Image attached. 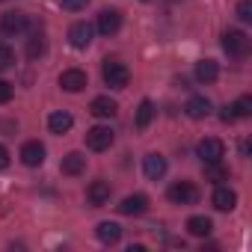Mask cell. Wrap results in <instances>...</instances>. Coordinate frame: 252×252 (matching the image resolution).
<instances>
[{
    "mask_svg": "<svg viewBox=\"0 0 252 252\" xmlns=\"http://www.w3.org/2000/svg\"><path fill=\"white\" fill-rule=\"evenodd\" d=\"M101 77H104V83L110 89H125L131 83V68L125 63H119V60H107L104 68H101Z\"/></svg>",
    "mask_w": 252,
    "mask_h": 252,
    "instance_id": "6da1fadb",
    "label": "cell"
},
{
    "mask_svg": "<svg viewBox=\"0 0 252 252\" xmlns=\"http://www.w3.org/2000/svg\"><path fill=\"white\" fill-rule=\"evenodd\" d=\"M222 48L228 57H246L249 54V36L243 30H225L222 33Z\"/></svg>",
    "mask_w": 252,
    "mask_h": 252,
    "instance_id": "7a4b0ae2",
    "label": "cell"
},
{
    "mask_svg": "<svg viewBox=\"0 0 252 252\" xmlns=\"http://www.w3.org/2000/svg\"><path fill=\"white\" fill-rule=\"evenodd\" d=\"M196 155H199V160H202V163H222V158H225V146H222V140L208 137V140H202V143H199Z\"/></svg>",
    "mask_w": 252,
    "mask_h": 252,
    "instance_id": "3957f363",
    "label": "cell"
},
{
    "mask_svg": "<svg viewBox=\"0 0 252 252\" xmlns=\"http://www.w3.org/2000/svg\"><path fill=\"white\" fill-rule=\"evenodd\" d=\"M113 140H116V134L107 128V125H95V128L86 131V146H89L92 152H104V149H110Z\"/></svg>",
    "mask_w": 252,
    "mask_h": 252,
    "instance_id": "277c9868",
    "label": "cell"
},
{
    "mask_svg": "<svg viewBox=\"0 0 252 252\" xmlns=\"http://www.w3.org/2000/svg\"><path fill=\"white\" fill-rule=\"evenodd\" d=\"M169 199H172L175 205H196L199 190H196L193 181H175V184L169 187Z\"/></svg>",
    "mask_w": 252,
    "mask_h": 252,
    "instance_id": "5b68a950",
    "label": "cell"
},
{
    "mask_svg": "<svg viewBox=\"0 0 252 252\" xmlns=\"http://www.w3.org/2000/svg\"><path fill=\"white\" fill-rule=\"evenodd\" d=\"M27 30V15L24 12H3L0 15V33H6V36H21Z\"/></svg>",
    "mask_w": 252,
    "mask_h": 252,
    "instance_id": "8992f818",
    "label": "cell"
},
{
    "mask_svg": "<svg viewBox=\"0 0 252 252\" xmlns=\"http://www.w3.org/2000/svg\"><path fill=\"white\" fill-rule=\"evenodd\" d=\"M110 193H113L110 181H104V178H95V181L86 187V202H89L92 208H101V205H107V202H110Z\"/></svg>",
    "mask_w": 252,
    "mask_h": 252,
    "instance_id": "52a82bcc",
    "label": "cell"
},
{
    "mask_svg": "<svg viewBox=\"0 0 252 252\" xmlns=\"http://www.w3.org/2000/svg\"><path fill=\"white\" fill-rule=\"evenodd\" d=\"M92 24H86V21H77V24H71L68 27V45L71 48H77V51H83L89 42H92Z\"/></svg>",
    "mask_w": 252,
    "mask_h": 252,
    "instance_id": "ba28073f",
    "label": "cell"
},
{
    "mask_svg": "<svg viewBox=\"0 0 252 252\" xmlns=\"http://www.w3.org/2000/svg\"><path fill=\"white\" fill-rule=\"evenodd\" d=\"M86 83H89V77H86V71H80V68H65V71L60 74V86H63L65 92H80V89H86Z\"/></svg>",
    "mask_w": 252,
    "mask_h": 252,
    "instance_id": "9c48e42d",
    "label": "cell"
},
{
    "mask_svg": "<svg viewBox=\"0 0 252 252\" xmlns=\"http://www.w3.org/2000/svg\"><path fill=\"white\" fill-rule=\"evenodd\" d=\"M45 155H48V149H45L39 140H30V143L21 146V160H24V166H42V163H45Z\"/></svg>",
    "mask_w": 252,
    "mask_h": 252,
    "instance_id": "30bf717a",
    "label": "cell"
},
{
    "mask_svg": "<svg viewBox=\"0 0 252 252\" xmlns=\"http://www.w3.org/2000/svg\"><path fill=\"white\" fill-rule=\"evenodd\" d=\"M146 211H149V199H146L143 193L125 196L122 205H119V214H125V217H140V214H146Z\"/></svg>",
    "mask_w": 252,
    "mask_h": 252,
    "instance_id": "8fae6325",
    "label": "cell"
},
{
    "mask_svg": "<svg viewBox=\"0 0 252 252\" xmlns=\"http://www.w3.org/2000/svg\"><path fill=\"white\" fill-rule=\"evenodd\" d=\"M119 27H122V12L119 9H104L98 15V33L101 36H113V33H119Z\"/></svg>",
    "mask_w": 252,
    "mask_h": 252,
    "instance_id": "7c38bea8",
    "label": "cell"
},
{
    "mask_svg": "<svg viewBox=\"0 0 252 252\" xmlns=\"http://www.w3.org/2000/svg\"><path fill=\"white\" fill-rule=\"evenodd\" d=\"M116 110H119V104H116L110 95H98V98H92V104H89V113L98 116V119H113Z\"/></svg>",
    "mask_w": 252,
    "mask_h": 252,
    "instance_id": "4fadbf2b",
    "label": "cell"
},
{
    "mask_svg": "<svg viewBox=\"0 0 252 252\" xmlns=\"http://www.w3.org/2000/svg\"><path fill=\"white\" fill-rule=\"evenodd\" d=\"M143 172H146V178L160 181V178L166 175V160H163L160 155H146V158H143Z\"/></svg>",
    "mask_w": 252,
    "mask_h": 252,
    "instance_id": "5bb4252c",
    "label": "cell"
},
{
    "mask_svg": "<svg viewBox=\"0 0 252 252\" xmlns=\"http://www.w3.org/2000/svg\"><path fill=\"white\" fill-rule=\"evenodd\" d=\"M211 205H214L217 211H234V205H237V193H234L231 187H217L214 196H211Z\"/></svg>",
    "mask_w": 252,
    "mask_h": 252,
    "instance_id": "9a60e30c",
    "label": "cell"
},
{
    "mask_svg": "<svg viewBox=\"0 0 252 252\" xmlns=\"http://www.w3.org/2000/svg\"><path fill=\"white\" fill-rule=\"evenodd\" d=\"M71 125H74V119H71V113H65V110H57V113H51L48 116V128H51V134H68L71 131Z\"/></svg>",
    "mask_w": 252,
    "mask_h": 252,
    "instance_id": "2e32d148",
    "label": "cell"
},
{
    "mask_svg": "<svg viewBox=\"0 0 252 252\" xmlns=\"http://www.w3.org/2000/svg\"><path fill=\"white\" fill-rule=\"evenodd\" d=\"M184 113H187L190 119H205V116L211 113V101H208L205 95H193V98L184 104Z\"/></svg>",
    "mask_w": 252,
    "mask_h": 252,
    "instance_id": "e0dca14e",
    "label": "cell"
},
{
    "mask_svg": "<svg viewBox=\"0 0 252 252\" xmlns=\"http://www.w3.org/2000/svg\"><path fill=\"white\" fill-rule=\"evenodd\" d=\"M60 169H63V175H80V172L86 169V158H83L80 152H68V155L63 158Z\"/></svg>",
    "mask_w": 252,
    "mask_h": 252,
    "instance_id": "ac0fdd59",
    "label": "cell"
},
{
    "mask_svg": "<svg viewBox=\"0 0 252 252\" xmlns=\"http://www.w3.org/2000/svg\"><path fill=\"white\" fill-rule=\"evenodd\" d=\"M95 234H98V240H101V243L113 246V243H119V240H122V225H119V222H98Z\"/></svg>",
    "mask_w": 252,
    "mask_h": 252,
    "instance_id": "d6986e66",
    "label": "cell"
},
{
    "mask_svg": "<svg viewBox=\"0 0 252 252\" xmlns=\"http://www.w3.org/2000/svg\"><path fill=\"white\" fill-rule=\"evenodd\" d=\"M217 77H220V68H217L214 60H199L196 63V80L199 83H214Z\"/></svg>",
    "mask_w": 252,
    "mask_h": 252,
    "instance_id": "ffe728a7",
    "label": "cell"
},
{
    "mask_svg": "<svg viewBox=\"0 0 252 252\" xmlns=\"http://www.w3.org/2000/svg\"><path fill=\"white\" fill-rule=\"evenodd\" d=\"M155 104L149 101V98H143L140 101V107H137V116H134V125H137V128L143 131V128H149V125H152V119H155Z\"/></svg>",
    "mask_w": 252,
    "mask_h": 252,
    "instance_id": "44dd1931",
    "label": "cell"
},
{
    "mask_svg": "<svg viewBox=\"0 0 252 252\" xmlns=\"http://www.w3.org/2000/svg\"><path fill=\"white\" fill-rule=\"evenodd\" d=\"M187 231H190L193 237H208V234L214 231V222H211L208 217H190V220H187Z\"/></svg>",
    "mask_w": 252,
    "mask_h": 252,
    "instance_id": "7402d4cb",
    "label": "cell"
},
{
    "mask_svg": "<svg viewBox=\"0 0 252 252\" xmlns=\"http://www.w3.org/2000/svg\"><path fill=\"white\" fill-rule=\"evenodd\" d=\"M231 113H234V119H246V116H252V98H249V95H240V98L231 104Z\"/></svg>",
    "mask_w": 252,
    "mask_h": 252,
    "instance_id": "603a6c76",
    "label": "cell"
},
{
    "mask_svg": "<svg viewBox=\"0 0 252 252\" xmlns=\"http://www.w3.org/2000/svg\"><path fill=\"white\" fill-rule=\"evenodd\" d=\"M42 54H45V36H42V33H36V36L27 42V57H30V60H36V57H42Z\"/></svg>",
    "mask_w": 252,
    "mask_h": 252,
    "instance_id": "cb8c5ba5",
    "label": "cell"
},
{
    "mask_svg": "<svg viewBox=\"0 0 252 252\" xmlns=\"http://www.w3.org/2000/svg\"><path fill=\"white\" fill-rule=\"evenodd\" d=\"M205 178H208V181H225L228 172H225L220 163H205Z\"/></svg>",
    "mask_w": 252,
    "mask_h": 252,
    "instance_id": "d4e9b609",
    "label": "cell"
},
{
    "mask_svg": "<svg viewBox=\"0 0 252 252\" xmlns=\"http://www.w3.org/2000/svg\"><path fill=\"white\" fill-rule=\"evenodd\" d=\"M15 65V51L9 45H0V71H6Z\"/></svg>",
    "mask_w": 252,
    "mask_h": 252,
    "instance_id": "484cf974",
    "label": "cell"
},
{
    "mask_svg": "<svg viewBox=\"0 0 252 252\" xmlns=\"http://www.w3.org/2000/svg\"><path fill=\"white\" fill-rule=\"evenodd\" d=\"M237 18L240 21H252V0H240L237 3Z\"/></svg>",
    "mask_w": 252,
    "mask_h": 252,
    "instance_id": "4316f807",
    "label": "cell"
},
{
    "mask_svg": "<svg viewBox=\"0 0 252 252\" xmlns=\"http://www.w3.org/2000/svg\"><path fill=\"white\" fill-rule=\"evenodd\" d=\"M86 3H89V0H60V6L65 12H80V9H86Z\"/></svg>",
    "mask_w": 252,
    "mask_h": 252,
    "instance_id": "83f0119b",
    "label": "cell"
},
{
    "mask_svg": "<svg viewBox=\"0 0 252 252\" xmlns=\"http://www.w3.org/2000/svg\"><path fill=\"white\" fill-rule=\"evenodd\" d=\"M12 101V83L0 80V104H9Z\"/></svg>",
    "mask_w": 252,
    "mask_h": 252,
    "instance_id": "f1b7e54d",
    "label": "cell"
},
{
    "mask_svg": "<svg viewBox=\"0 0 252 252\" xmlns=\"http://www.w3.org/2000/svg\"><path fill=\"white\" fill-rule=\"evenodd\" d=\"M6 166H9V152H6V146H0V172Z\"/></svg>",
    "mask_w": 252,
    "mask_h": 252,
    "instance_id": "f546056e",
    "label": "cell"
},
{
    "mask_svg": "<svg viewBox=\"0 0 252 252\" xmlns=\"http://www.w3.org/2000/svg\"><path fill=\"white\" fill-rule=\"evenodd\" d=\"M220 119H222V122H234V113H231V107H222Z\"/></svg>",
    "mask_w": 252,
    "mask_h": 252,
    "instance_id": "4dcf8cb0",
    "label": "cell"
},
{
    "mask_svg": "<svg viewBox=\"0 0 252 252\" xmlns=\"http://www.w3.org/2000/svg\"><path fill=\"white\" fill-rule=\"evenodd\" d=\"M0 3H3V0H0Z\"/></svg>",
    "mask_w": 252,
    "mask_h": 252,
    "instance_id": "1f68e13d",
    "label": "cell"
}]
</instances>
